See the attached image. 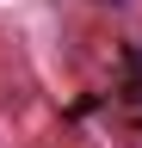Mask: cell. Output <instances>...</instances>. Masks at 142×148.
Masks as SVG:
<instances>
[{
  "label": "cell",
  "instance_id": "obj_1",
  "mask_svg": "<svg viewBox=\"0 0 142 148\" xmlns=\"http://www.w3.org/2000/svg\"><path fill=\"white\" fill-rule=\"evenodd\" d=\"M123 80H130V92L142 99V43H136L130 56H123Z\"/></svg>",
  "mask_w": 142,
  "mask_h": 148
}]
</instances>
